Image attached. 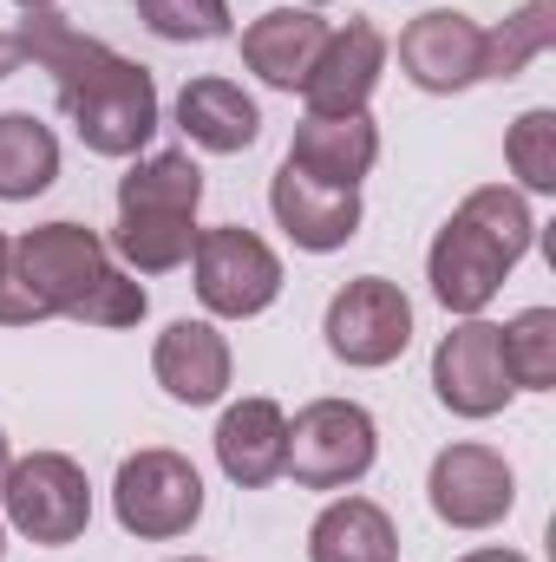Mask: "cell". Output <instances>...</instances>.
<instances>
[{"label":"cell","mask_w":556,"mask_h":562,"mask_svg":"<svg viewBox=\"0 0 556 562\" xmlns=\"http://www.w3.org/2000/svg\"><path fill=\"white\" fill-rule=\"evenodd\" d=\"M308 562H400V530L374 497H341L314 517Z\"/></svg>","instance_id":"19"},{"label":"cell","mask_w":556,"mask_h":562,"mask_svg":"<svg viewBox=\"0 0 556 562\" xmlns=\"http://www.w3.org/2000/svg\"><path fill=\"white\" fill-rule=\"evenodd\" d=\"M151 373L170 400L184 406H210L223 400L230 386V340L210 327V321H170L157 334V353H151Z\"/></svg>","instance_id":"14"},{"label":"cell","mask_w":556,"mask_h":562,"mask_svg":"<svg viewBox=\"0 0 556 562\" xmlns=\"http://www.w3.org/2000/svg\"><path fill=\"white\" fill-rule=\"evenodd\" d=\"M7 464H13V458H7V431H0V477H7Z\"/></svg>","instance_id":"32"},{"label":"cell","mask_w":556,"mask_h":562,"mask_svg":"<svg viewBox=\"0 0 556 562\" xmlns=\"http://www.w3.org/2000/svg\"><path fill=\"white\" fill-rule=\"evenodd\" d=\"M269 210L288 229L294 249L308 256H327V249H347L354 229H360V190H341V183H321L294 164H281L276 183H269Z\"/></svg>","instance_id":"13"},{"label":"cell","mask_w":556,"mask_h":562,"mask_svg":"<svg viewBox=\"0 0 556 562\" xmlns=\"http://www.w3.org/2000/svg\"><path fill=\"white\" fill-rule=\"evenodd\" d=\"M59 177V138L33 112H0V203H26Z\"/></svg>","instance_id":"21"},{"label":"cell","mask_w":556,"mask_h":562,"mask_svg":"<svg viewBox=\"0 0 556 562\" xmlns=\"http://www.w3.org/2000/svg\"><path fill=\"white\" fill-rule=\"evenodd\" d=\"M190 262H197V301H203L210 314H223V321H249V314H263L281 294L276 249H269L263 236H249L243 223H230V229H197Z\"/></svg>","instance_id":"7"},{"label":"cell","mask_w":556,"mask_h":562,"mask_svg":"<svg viewBox=\"0 0 556 562\" xmlns=\"http://www.w3.org/2000/svg\"><path fill=\"white\" fill-rule=\"evenodd\" d=\"M105 249H119L138 276H170L197 249V216H177V210H119V229H112Z\"/></svg>","instance_id":"20"},{"label":"cell","mask_w":556,"mask_h":562,"mask_svg":"<svg viewBox=\"0 0 556 562\" xmlns=\"http://www.w3.org/2000/svg\"><path fill=\"white\" fill-rule=\"evenodd\" d=\"M288 164L321 177V183H341V190H360V177L380 164V132L367 112H347V119H321L308 112L294 125V144H288Z\"/></svg>","instance_id":"16"},{"label":"cell","mask_w":556,"mask_h":562,"mask_svg":"<svg viewBox=\"0 0 556 562\" xmlns=\"http://www.w3.org/2000/svg\"><path fill=\"white\" fill-rule=\"evenodd\" d=\"M13 7H26V13H40V7H53V0H13Z\"/></svg>","instance_id":"31"},{"label":"cell","mask_w":556,"mask_h":562,"mask_svg":"<svg viewBox=\"0 0 556 562\" xmlns=\"http://www.w3.org/2000/svg\"><path fill=\"white\" fill-rule=\"evenodd\" d=\"M556 40V0H531L504 26L485 33V79H518L531 59H544Z\"/></svg>","instance_id":"24"},{"label":"cell","mask_w":556,"mask_h":562,"mask_svg":"<svg viewBox=\"0 0 556 562\" xmlns=\"http://www.w3.org/2000/svg\"><path fill=\"white\" fill-rule=\"evenodd\" d=\"M20 53L33 66H46L59 79V112L73 119V132L99 157H138L157 132V79L138 59H119L112 46H99L92 33H79L66 13L40 7L20 20Z\"/></svg>","instance_id":"1"},{"label":"cell","mask_w":556,"mask_h":562,"mask_svg":"<svg viewBox=\"0 0 556 562\" xmlns=\"http://www.w3.org/2000/svg\"><path fill=\"white\" fill-rule=\"evenodd\" d=\"M281 458H288V413L276 400H236L223 425H216V464L230 484L243 491H263L281 477Z\"/></svg>","instance_id":"17"},{"label":"cell","mask_w":556,"mask_h":562,"mask_svg":"<svg viewBox=\"0 0 556 562\" xmlns=\"http://www.w3.org/2000/svg\"><path fill=\"white\" fill-rule=\"evenodd\" d=\"M0 497H7V524L26 543H46V550L79 543L86 524H92V484L66 451H33V458L7 464Z\"/></svg>","instance_id":"4"},{"label":"cell","mask_w":556,"mask_h":562,"mask_svg":"<svg viewBox=\"0 0 556 562\" xmlns=\"http://www.w3.org/2000/svg\"><path fill=\"white\" fill-rule=\"evenodd\" d=\"M138 20L157 40H223L230 33V0H138Z\"/></svg>","instance_id":"26"},{"label":"cell","mask_w":556,"mask_h":562,"mask_svg":"<svg viewBox=\"0 0 556 562\" xmlns=\"http://www.w3.org/2000/svg\"><path fill=\"white\" fill-rule=\"evenodd\" d=\"M504 157H511V170H518L524 190H556V112L551 105H537V112H524L511 125Z\"/></svg>","instance_id":"25"},{"label":"cell","mask_w":556,"mask_h":562,"mask_svg":"<svg viewBox=\"0 0 556 562\" xmlns=\"http://www.w3.org/2000/svg\"><path fill=\"white\" fill-rule=\"evenodd\" d=\"M177 125H184L190 144H203L216 157H236V150H249L263 138V112L236 79H190L177 92Z\"/></svg>","instance_id":"18"},{"label":"cell","mask_w":556,"mask_h":562,"mask_svg":"<svg viewBox=\"0 0 556 562\" xmlns=\"http://www.w3.org/2000/svg\"><path fill=\"white\" fill-rule=\"evenodd\" d=\"M327 33H334V26H327L321 13H308V7H276V13L249 20L243 59H249V72H256L263 86L301 92V79L314 72V59H321V46H327Z\"/></svg>","instance_id":"15"},{"label":"cell","mask_w":556,"mask_h":562,"mask_svg":"<svg viewBox=\"0 0 556 562\" xmlns=\"http://www.w3.org/2000/svg\"><path fill=\"white\" fill-rule=\"evenodd\" d=\"M203 203V170L190 164V150H151L119 177V210H177L197 216Z\"/></svg>","instance_id":"22"},{"label":"cell","mask_w":556,"mask_h":562,"mask_svg":"<svg viewBox=\"0 0 556 562\" xmlns=\"http://www.w3.org/2000/svg\"><path fill=\"white\" fill-rule=\"evenodd\" d=\"M7 281H13V243L0 236V288H7Z\"/></svg>","instance_id":"30"},{"label":"cell","mask_w":556,"mask_h":562,"mask_svg":"<svg viewBox=\"0 0 556 562\" xmlns=\"http://www.w3.org/2000/svg\"><path fill=\"white\" fill-rule=\"evenodd\" d=\"M413 340V301L407 288L387 276H360L347 281L327 301V347L347 367H393Z\"/></svg>","instance_id":"8"},{"label":"cell","mask_w":556,"mask_h":562,"mask_svg":"<svg viewBox=\"0 0 556 562\" xmlns=\"http://www.w3.org/2000/svg\"><path fill=\"white\" fill-rule=\"evenodd\" d=\"M432 393L458 419H491V413L511 406L518 386H511L504 340H498L491 321H465V327H452L438 340V353H432Z\"/></svg>","instance_id":"9"},{"label":"cell","mask_w":556,"mask_h":562,"mask_svg":"<svg viewBox=\"0 0 556 562\" xmlns=\"http://www.w3.org/2000/svg\"><path fill=\"white\" fill-rule=\"evenodd\" d=\"M308 7H321V0H308Z\"/></svg>","instance_id":"35"},{"label":"cell","mask_w":556,"mask_h":562,"mask_svg":"<svg viewBox=\"0 0 556 562\" xmlns=\"http://www.w3.org/2000/svg\"><path fill=\"white\" fill-rule=\"evenodd\" d=\"M112 510H119V524H125L132 537L170 543V537H184V530L203 517V477H197V464H190L184 451L151 445V451H138V458L119 464Z\"/></svg>","instance_id":"5"},{"label":"cell","mask_w":556,"mask_h":562,"mask_svg":"<svg viewBox=\"0 0 556 562\" xmlns=\"http://www.w3.org/2000/svg\"><path fill=\"white\" fill-rule=\"evenodd\" d=\"M144 307H151L144 281H132L125 269H112V276H105L99 288H92V294H86V307H79L73 321H86V327H138Z\"/></svg>","instance_id":"27"},{"label":"cell","mask_w":556,"mask_h":562,"mask_svg":"<svg viewBox=\"0 0 556 562\" xmlns=\"http://www.w3.org/2000/svg\"><path fill=\"white\" fill-rule=\"evenodd\" d=\"M498 340H504L511 386H524V393H551L556 386V307H524L511 327H498Z\"/></svg>","instance_id":"23"},{"label":"cell","mask_w":556,"mask_h":562,"mask_svg":"<svg viewBox=\"0 0 556 562\" xmlns=\"http://www.w3.org/2000/svg\"><path fill=\"white\" fill-rule=\"evenodd\" d=\"M374 458H380V431H374L367 406H354V400H314L288 425L281 471L301 491H347V484H360L374 471Z\"/></svg>","instance_id":"3"},{"label":"cell","mask_w":556,"mask_h":562,"mask_svg":"<svg viewBox=\"0 0 556 562\" xmlns=\"http://www.w3.org/2000/svg\"><path fill=\"white\" fill-rule=\"evenodd\" d=\"M425 497H432L438 524H452V530H491V524L511 517L518 477H511L504 451H491V445H445L432 458Z\"/></svg>","instance_id":"10"},{"label":"cell","mask_w":556,"mask_h":562,"mask_svg":"<svg viewBox=\"0 0 556 562\" xmlns=\"http://www.w3.org/2000/svg\"><path fill=\"white\" fill-rule=\"evenodd\" d=\"M400 72L419 92H465L485 79V26L458 7H432L400 33Z\"/></svg>","instance_id":"11"},{"label":"cell","mask_w":556,"mask_h":562,"mask_svg":"<svg viewBox=\"0 0 556 562\" xmlns=\"http://www.w3.org/2000/svg\"><path fill=\"white\" fill-rule=\"evenodd\" d=\"M20 66H26V53H20V40H13V33H0V79H13Z\"/></svg>","instance_id":"28"},{"label":"cell","mask_w":556,"mask_h":562,"mask_svg":"<svg viewBox=\"0 0 556 562\" xmlns=\"http://www.w3.org/2000/svg\"><path fill=\"white\" fill-rule=\"evenodd\" d=\"M112 276V249L79 223H40L13 243V281L46 314H79L86 294Z\"/></svg>","instance_id":"6"},{"label":"cell","mask_w":556,"mask_h":562,"mask_svg":"<svg viewBox=\"0 0 556 562\" xmlns=\"http://www.w3.org/2000/svg\"><path fill=\"white\" fill-rule=\"evenodd\" d=\"M537 243V216L518 190L504 183H485L458 203V216L438 229L432 256H425V276H432V294L452 307V314H485L491 294L504 288V276L531 256Z\"/></svg>","instance_id":"2"},{"label":"cell","mask_w":556,"mask_h":562,"mask_svg":"<svg viewBox=\"0 0 556 562\" xmlns=\"http://www.w3.org/2000/svg\"><path fill=\"white\" fill-rule=\"evenodd\" d=\"M380 72H387V33L374 20H347L341 33H327L314 72L301 79V99L321 119H347V112H367Z\"/></svg>","instance_id":"12"},{"label":"cell","mask_w":556,"mask_h":562,"mask_svg":"<svg viewBox=\"0 0 556 562\" xmlns=\"http://www.w3.org/2000/svg\"><path fill=\"white\" fill-rule=\"evenodd\" d=\"M184 562H203V557H184Z\"/></svg>","instance_id":"34"},{"label":"cell","mask_w":556,"mask_h":562,"mask_svg":"<svg viewBox=\"0 0 556 562\" xmlns=\"http://www.w3.org/2000/svg\"><path fill=\"white\" fill-rule=\"evenodd\" d=\"M0 550H7V530H0Z\"/></svg>","instance_id":"33"},{"label":"cell","mask_w":556,"mask_h":562,"mask_svg":"<svg viewBox=\"0 0 556 562\" xmlns=\"http://www.w3.org/2000/svg\"><path fill=\"white\" fill-rule=\"evenodd\" d=\"M458 562H531V557H518V550H471V557H458Z\"/></svg>","instance_id":"29"}]
</instances>
